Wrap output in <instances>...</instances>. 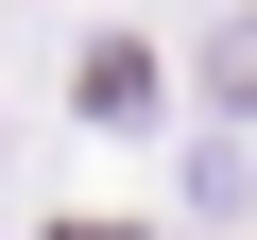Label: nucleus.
<instances>
[{
	"mask_svg": "<svg viewBox=\"0 0 257 240\" xmlns=\"http://www.w3.org/2000/svg\"><path fill=\"white\" fill-rule=\"evenodd\" d=\"M206 86H223V103L257 120V18H223V35H206Z\"/></svg>",
	"mask_w": 257,
	"mask_h": 240,
	"instance_id": "f257e3e1",
	"label": "nucleus"
}]
</instances>
